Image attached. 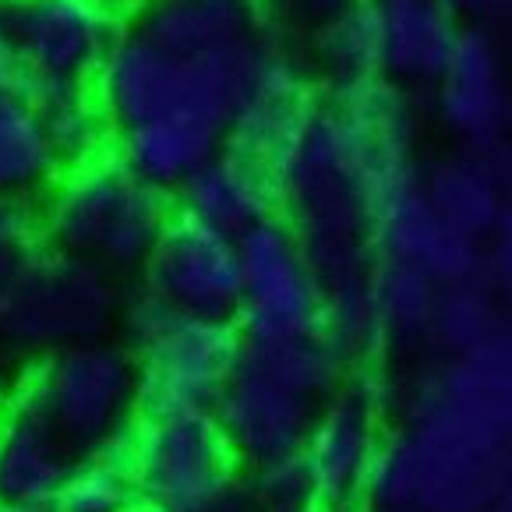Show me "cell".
Listing matches in <instances>:
<instances>
[{"label":"cell","mask_w":512,"mask_h":512,"mask_svg":"<svg viewBox=\"0 0 512 512\" xmlns=\"http://www.w3.org/2000/svg\"><path fill=\"white\" fill-rule=\"evenodd\" d=\"M265 8V15L287 18V22L308 25V29H318L322 22H329L332 15H339L343 8H350L354 0H258Z\"/></svg>","instance_id":"4dcf8cb0"},{"label":"cell","mask_w":512,"mask_h":512,"mask_svg":"<svg viewBox=\"0 0 512 512\" xmlns=\"http://www.w3.org/2000/svg\"><path fill=\"white\" fill-rule=\"evenodd\" d=\"M138 502L152 512H244V470L209 410L142 414L128 442Z\"/></svg>","instance_id":"ba28073f"},{"label":"cell","mask_w":512,"mask_h":512,"mask_svg":"<svg viewBox=\"0 0 512 512\" xmlns=\"http://www.w3.org/2000/svg\"><path fill=\"white\" fill-rule=\"evenodd\" d=\"M15 85H92L121 36V22L99 0H0Z\"/></svg>","instance_id":"8fae6325"},{"label":"cell","mask_w":512,"mask_h":512,"mask_svg":"<svg viewBox=\"0 0 512 512\" xmlns=\"http://www.w3.org/2000/svg\"><path fill=\"white\" fill-rule=\"evenodd\" d=\"M375 4H400V0H375Z\"/></svg>","instance_id":"d590c367"},{"label":"cell","mask_w":512,"mask_h":512,"mask_svg":"<svg viewBox=\"0 0 512 512\" xmlns=\"http://www.w3.org/2000/svg\"><path fill=\"white\" fill-rule=\"evenodd\" d=\"M177 216L241 241L255 226L276 219V188L265 166L219 149L174 191Z\"/></svg>","instance_id":"d6986e66"},{"label":"cell","mask_w":512,"mask_h":512,"mask_svg":"<svg viewBox=\"0 0 512 512\" xmlns=\"http://www.w3.org/2000/svg\"><path fill=\"white\" fill-rule=\"evenodd\" d=\"M509 325L505 315V294H498L488 279L477 276L442 283L431 311L428 339H424V354L428 357H452L463 350L477 347L481 339Z\"/></svg>","instance_id":"484cf974"},{"label":"cell","mask_w":512,"mask_h":512,"mask_svg":"<svg viewBox=\"0 0 512 512\" xmlns=\"http://www.w3.org/2000/svg\"><path fill=\"white\" fill-rule=\"evenodd\" d=\"M364 512H495L512 484V329L392 382Z\"/></svg>","instance_id":"6da1fadb"},{"label":"cell","mask_w":512,"mask_h":512,"mask_svg":"<svg viewBox=\"0 0 512 512\" xmlns=\"http://www.w3.org/2000/svg\"><path fill=\"white\" fill-rule=\"evenodd\" d=\"M99 4H103V8H110L113 15H138L149 0H99Z\"/></svg>","instance_id":"836d02e7"},{"label":"cell","mask_w":512,"mask_h":512,"mask_svg":"<svg viewBox=\"0 0 512 512\" xmlns=\"http://www.w3.org/2000/svg\"><path fill=\"white\" fill-rule=\"evenodd\" d=\"M435 279L414 265L375 258L371 265V304H375L378 332H382L385 361L389 357H417L428 339L431 311L438 297Z\"/></svg>","instance_id":"603a6c76"},{"label":"cell","mask_w":512,"mask_h":512,"mask_svg":"<svg viewBox=\"0 0 512 512\" xmlns=\"http://www.w3.org/2000/svg\"><path fill=\"white\" fill-rule=\"evenodd\" d=\"M311 57L329 85L382 78V8L375 0H354L350 8L311 29Z\"/></svg>","instance_id":"d4e9b609"},{"label":"cell","mask_w":512,"mask_h":512,"mask_svg":"<svg viewBox=\"0 0 512 512\" xmlns=\"http://www.w3.org/2000/svg\"><path fill=\"white\" fill-rule=\"evenodd\" d=\"M36 251H43L39 205L22 198H0V276L15 272Z\"/></svg>","instance_id":"f1b7e54d"},{"label":"cell","mask_w":512,"mask_h":512,"mask_svg":"<svg viewBox=\"0 0 512 512\" xmlns=\"http://www.w3.org/2000/svg\"><path fill=\"white\" fill-rule=\"evenodd\" d=\"M61 174L36 106L18 89H0V198L43 202Z\"/></svg>","instance_id":"7402d4cb"},{"label":"cell","mask_w":512,"mask_h":512,"mask_svg":"<svg viewBox=\"0 0 512 512\" xmlns=\"http://www.w3.org/2000/svg\"><path fill=\"white\" fill-rule=\"evenodd\" d=\"M244 354L255 357L269 375L297 389L308 400L322 403L347 375V361L329 347L325 336L308 339H279V343H241Z\"/></svg>","instance_id":"83f0119b"},{"label":"cell","mask_w":512,"mask_h":512,"mask_svg":"<svg viewBox=\"0 0 512 512\" xmlns=\"http://www.w3.org/2000/svg\"><path fill=\"white\" fill-rule=\"evenodd\" d=\"M117 276L43 248L0 276V350L46 357L121 322Z\"/></svg>","instance_id":"52a82bcc"},{"label":"cell","mask_w":512,"mask_h":512,"mask_svg":"<svg viewBox=\"0 0 512 512\" xmlns=\"http://www.w3.org/2000/svg\"><path fill=\"white\" fill-rule=\"evenodd\" d=\"M392 378L382 364L350 368L343 382L318 403L301 445V474L311 509L361 505L371 463L389 435Z\"/></svg>","instance_id":"9c48e42d"},{"label":"cell","mask_w":512,"mask_h":512,"mask_svg":"<svg viewBox=\"0 0 512 512\" xmlns=\"http://www.w3.org/2000/svg\"><path fill=\"white\" fill-rule=\"evenodd\" d=\"M442 4L460 18L463 25H488V29H495V25L509 15L512 0H442Z\"/></svg>","instance_id":"1f68e13d"},{"label":"cell","mask_w":512,"mask_h":512,"mask_svg":"<svg viewBox=\"0 0 512 512\" xmlns=\"http://www.w3.org/2000/svg\"><path fill=\"white\" fill-rule=\"evenodd\" d=\"M121 329L135 357L142 414L212 410L241 357L237 322L184 315L145 290L124 297Z\"/></svg>","instance_id":"5b68a950"},{"label":"cell","mask_w":512,"mask_h":512,"mask_svg":"<svg viewBox=\"0 0 512 512\" xmlns=\"http://www.w3.org/2000/svg\"><path fill=\"white\" fill-rule=\"evenodd\" d=\"M481 276L488 279L498 294L509 297L512 287V226H498L495 234L481 244Z\"/></svg>","instance_id":"f546056e"},{"label":"cell","mask_w":512,"mask_h":512,"mask_svg":"<svg viewBox=\"0 0 512 512\" xmlns=\"http://www.w3.org/2000/svg\"><path fill=\"white\" fill-rule=\"evenodd\" d=\"M421 188L445 223L484 244L509 223V149H449L421 159Z\"/></svg>","instance_id":"ac0fdd59"},{"label":"cell","mask_w":512,"mask_h":512,"mask_svg":"<svg viewBox=\"0 0 512 512\" xmlns=\"http://www.w3.org/2000/svg\"><path fill=\"white\" fill-rule=\"evenodd\" d=\"M75 460L29 385L0 400V509L50 512Z\"/></svg>","instance_id":"e0dca14e"},{"label":"cell","mask_w":512,"mask_h":512,"mask_svg":"<svg viewBox=\"0 0 512 512\" xmlns=\"http://www.w3.org/2000/svg\"><path fill=\"white\" fill-rule=\"evenodd\" d=\"M315 103L318 89L311 82L308 68L279 43L269 53V61L262 64L258 78L251 82V89L237 103L234 117L226 124L223 149L265 166L272 174L279 159L287 156L290 145L304 131Z\"/></svg>","instance_id":"2e32d148"},{"label":"cell","mask_w":512,"mask_h":512,"mask_svg":"<svg viewBox=\"0 0 512 512\" xmlns=\"http://www.w3.org/2000/svg\"><path fill=\"white\" fill-rule=\"evenodd\" d=\"M138 488L131 474L128 449L78 456L50 512H138Z\"/></svg>","instance_id":"4316f807"},{"label":"cell","mask_w":512,"mask_h":512,"mask_svg":"<svg viewBox=\"0 0 512 512\" xmlns=\"http://www.w3.org/2000/svg\"><path fill=\"white\" fill-rule=\"evenodd\" d=\"M375 258L414 265L435 283H456L481 272V244L456 234L421 188V159L385 163L371 191Z\"/></svg>","instance_id":"7c38bea8"},{"label":"cell","mask_w":512,"mask_h":512,"mask_svg":"<svg viewBox=\"0 0 512 512\" xmlns=\"http://www.w3.org/2000/svg\"><path fill=\"white\" fill-rule=\"evenodd\" d=\"M421 110L407 92L371 82L325 89L272 170L276 219L294 234L318 283L361 279L375 265L371 191L385 163L421 159Z\"/></svg>","instance_id":"7a4b0ae2"},{"label":"cell","mask_w":512,"mask_h":512,"mask_svg":"<svg viewBox=\"0 0 512 512\" xmlns=\"http://www.w3.org/2000/svg\"><path fill=\"white\" fill-rule=\"evenodd\" d=\"M276 29L202 53H170L135 29H121L92 78L113 138L142 124H202L226 138V124L269 53Z\"/></svg>","instance_id":"3957f363"},{"label":"cell","mask_w":512,"mask_h":512,"mask_svg":"<svg viewBox=\"0 0 512 512\" xmlns=\"http://www.w3.org/2000/svg\"><path fill=\"white\" fill-rule=\"evenodd\" d=\"M170 219V195L145 181L113 149L64 170L39 205L43 248L96 265L110 276L142 272Z\"/></svg>","instance_id":"277c9868"},{"label":"cell","mask_w":512,"mask_h":512,"mask_svg":"<svg viewBox=\"0 0 512 512\" xmlns=\"http://www.w3.org/2000/svg\"><path fill=\"white\" fill-rule=\"evenodd\" d=\"M495 512H509V502H505V505H498V509Z\"/></svg>","instance_id":"8d00e7d4"},{"label":"cell","mask_w":512,"mask_h":512,"mask_svg":"<svg viewBox=\"0 0 512 512\" xmlns=\"http://www.w3.org/2000/svg\"><path fill=\"white\" fill-rule=\"evenodd\" d=\"M311 512H364L361 505H347V509H311Z\"/></svg>","instance_id":"e575fe53"},{"label":"cell","mask_w":512,"mask_h":512,"mask_svg":"<svg viewBox=\"0 0 512 512\" xmlns=\"http://www.w3.org/2000/svg\"><path fill=\"white\" fill-rule=\"evenodd\" d=\"M142 287L166 308L234 322L241 308V251L237 241L177 216L166 223L142 265Z\"/></svg>","instance_id":"9a60e30c"},{"label":"cell","mask_w":512,"mask_h":512,"mask_svg":"<svg viewBox=\"0 0 512 512\" xmlns=\"http://www.w3.org/2000/svg\"><path fill=\"white\" fill-rule=\"evenodd\" d=\"M138 512H152V509H138Z\"/></svg>","instance_id":"f35d334b"},{"label":"cell","mask_w":512,"mask_h":512,"mask_svg":"<svg viewBox=\"0 0 512 512\" xmlns=\"http://www.w3.org/2000/svg\"><path fill=\"white\" fill-rule=\"evenodd\" d=\"M36 106L53 156L64 170L110 152L113 131L92 85H15Z\"/></svg>","instance_id":"cb8c5ba5"},{"label":"cell","mask_w":512,"mask_h":512,"mask_svg":"<svg viewBox=\"0 0 512 512\" xmlns=\"http://www.w3.org/2000/svg\"><path fill=\"white\" fill-rule=\"evenodd\" d=\"M0 512H29V509H0Z\"/></svg>","instance_id":"74e56055"},{"label":"cell","mask_w":512,"mask_h":512,"mask_svg":"<svg viewBox=\"0 0 512 512\" xmlns=\"http://www.w3.org/2000/svg\"><path fill=\"white\" fill-rule=\"evenodd\" d=\"M244 343V339H241ZM318 403L283 385L262 368L255 357H237L219 400L212 403V421L223 431L226 445L237 456L241 470L258 474L276 463H290L301 456L304 435L311 428Z\"/></svg>","instance_id":"4fadbf2b"},{"label":"cell","mask_w":512,"mask_h":512,"mask_svg":"<svg viewBox=\"0 0 512 512\" xmlns=\"http://www.w3.org/2000/svg\"><path fill=\"white\" fill-rule=\"evenodd\" d=\"M131 29L170 53H202L265 36L272 18L258 0H149Z\"/></svg>","instance_id":"44dd1931"},{"label":"cell","mask_w":512,"mask_h":512,"mask_svg":"<svg viewBox=\"0 0 512 512\" xmlns=\"http://www.w3.org/2000/svg\"><path fill=\"white\" fill-rule=\"evenodd\" d=\"M18 82V61L15 50H11L8 25H4V11H0V89H15Z\"/></svg>","instance_id":"d6a6232c"},{"label":"cell","mask_w":512,"mask_h":512,"mask_svg":"<svg viewBox=\"0 0 512 512\" xmlns=\"http://www.w3.org/2000/svg\"><path fill=\"white\" fill-rule=\"evenodd\" d=\"M237 251L241 308L234 322L244 343L322 336V283L287 226L269 219L244 234Z\"/></svg>","instance_id":"30bf717a"},{"label":"cell","mask_w":512,"mask_h":512,"mask_svg":"<svg viewBox=\"0 0 512 512\" xmlns=\"http://www.w3.org/2000/svg\"><path fill=\"white\" fill-rule=\"evenodd\" d=\"M25 385L75 456L128 449L142 421L135 357L124 339L96 336L53 350Z\"/></svg>","instance_id":"8992f818"},{"label":"cell","mask_w":512,"mask_h":512,"mask_svg":"<svg viewBox=\"0 0 512 512\" xmlns=\"http://www.w3.org/2000/svg\"><path fill=\"white\" fill-rule=\"evenodd\" d=\"M382 8V78L407 92H428L442 75L463 22L442 0H400Z\"/></svg>","instance_id":"ffe728a7"},{"label":"cell","mask_w":512,"mask_h":512,"mask_svg":"<svg viewBox=\"0 0 512 512\" xmlns=\"http://www.w3.org/2000/svg\"><path fill=\"white\" fill-rule=\"evenodd\" d=\"M428 92L438 124L460 149H509V61L495 29L463 25Z\"/></svg>","instance_id":"5bb4252c"}]
</instances>
